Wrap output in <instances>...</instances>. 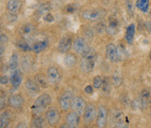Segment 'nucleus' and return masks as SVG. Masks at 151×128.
I'll return each instance as SVG.
<instances>
[{
    "instance_id": "40",
    "label": "nucleus",
    "mask_w": 151,
    "mask_h": 128,
    "mask_svg": "<svg viewBox=\"0 0 151 128\" xmlns=\"http://www.w3.org/2000/svg\"><path fill=\"white\" fill-rule=\"evenodd\" d=\"M4 107H5V101L3 99V97H2V98H1V109L3 110Z\"/></svg>"
},
{
    "instance_id": "16",
    "label": "nucleus",
    "mask_w": 151,
    "mask_h": 128,
    "mask_svg": "<svg viewBox=\"0 0 151 128\" xmlns=\"http://www.w3.org/2000/svg\"><path fill=\"white\" fill-rule=\"evenodd\" d=\"M112 120L116 127H126V124L124 123V116L123 113L120 110H116L114 112L112 116Z\"/></svg>"
},
{
    "instance_id": "12",
    "label": "nucleus",
    "mask_w": 151,
    "mask_h": 128,
    "mask_svg": "<svg viewBox=\"0 0 151 128\" xmlns=\"http://www.w3.org/2000/svg\"><path fill=\"white\" fill-rule=\"evenodd\" d=\"M72 47V38L70 36H64L59 43L58 50L60 53H66Z\"/></svg>"
},
{
    "instance_id": "32",
    "label": "nucleus",
    "mask_w": 151,
    "mask_h": 128,
    "mask_svg": "<svg viewBox=\"0 0 151 128\" xmlns=\"http://www.w3.org/2000/svg\"><path fill=\"white\" fill-rule=\"evenodd\" d=\"M21 65L23 70H24V71H29V70L31 69V67H32V62H31V60L29 59V58H27V57L22 58Z\"/></svg>"
},
{
    "instance_id": "14",
    "label": "nucleus",
    "mask_w": 151,
    "mask_h": 128,
    "mask_svg": "<svg viewBox=\"0 0 151 128\" xmlns=\"http://www.w3.org/2000/svg\"><path fill=\"white\" fill-rule=\"evenodd\" d=\"M19 33L24 39H31L35 33V27L32 24H25L20 28Z\"/></svg>"
},
{
    "instance_id": "42",
    "label": "nucleus",
    "mask_w": 151,
    "mask_h": 128,
    "mask_svg": "<svg viewBox=\"0 0 151 128\" xmlns=\"http://www.w3.org/2000/svg\"><path fill=\"white\" fill-rule=\"evenodd\" d=\"M150 60H151V51H150Z\"/></svg>"
},
{
    "instance_id": "20",
    "label": "nucleus",
    "mask_w": 151,
    "mask_h": 128,
    "mask_svg": "<svg viewBox=\"0 0 151 128\" xmlns=\"http://www.w3.org/2000/svg\"><path fill=\"white\" fill-rule=\"evenodd\" d=\"M10 106L15 109H19L24 105V99L20 95H14L9 100Z\"/></svg>"
},
{
    "instance_id": "17",
    "label": "nucleus",
    "mask_w": 151,
    "mask_h": 128,
    "mask_svg": "<svg viewBox=\"0 0 151 128\" xmlns=\"http://www.w3.org/2000/svg\"><path fill=\"white\" fill-rule=\"evenodd\" d=\"M107 31L111 36H114L118 33V31H119V21L117 19H115L114 17L109 18L108 25L107 26Z\"/></svg>"
},
{
    "instance_id": "33",
    "label": "nucleus",
    "mask_w": 151,
    "mask_h": 128,
    "mask_svg": "<svg viewBox=\"0 0 151 128\" xmlns=\"http://www.w3.org/2000/svg\"><path fill=\"white\" fill-rule=\"evenodd\" d=\"M102 83H103V79L101 76H96L93 79V86L95 89H99L102 86Z\"/></svg>"
},
{
    "instance_id": "15",
    "label": "nucleus",
    "mask_w": 151,
    "mask_h": 128,
    "mask_svg": "<svg viewBox=\"0 0 151 128\" xmlns=\"http://www.w3.org/2000/svg\"><path fill=\"white\" fill-rule=\"evenodd\" d=\"M86 108V103L85 100L81 98V97H75L73 100V104H72V109L78 112L79 114H81L83 112V111Z\"/></svg>"
},
{
    "instance_id": "21",
    "label": "nucleus",
    "mask_w": 151,
    "mask_h": 128,
    "mask_svg": "<svg viewBox=\"0 0 151 128\" xmlns=\"http://www.w3.org/2000/svg\"><path fill=\"white\" fill-rule=\"evenodd\" d=\"M11 121V112H4L1 114L0 118V127L1 128L7 127Z\"/></svg>"
},
{
    "instance_id": "22",
    "label": "nucleus",
    "mask_w": 151,
    "mask_h": 128,
    "mask_svg": "<svg viewBox=\"0 0 151 128\" xmlns=\"http://www.w3.org/2000/svg\"><path fill=\"white\" fill-rule=\"evenodd\" d=\"M48 45V42L46 40H42V41H39V42L35 43L32 46V51L36 53H40L42 51H44Z\"/></svg>"
},
{
    "instance_id": "8",
    "label": "nucleus",
    "mask_w": 151,
    "mask_h": 128,
    "mask_svg": "<svg viewBox=\"0 0 151 128\" xmlns=\"http://www.w3.org/2000/svg\"><path fill=\"white\" fill-rule=\"evenodd\" d=\"M97 112H98L96 111L94 106L91 104L87 105L84 110V123L86 125L91 124L94 120V119L97 117Z\"/></svg>"
},
{
    "instance_id": "28",
    "label": "nucleus",
    "mask_w": 151,
    "mask_h": 128,
    "mask_svg": "<svg viewBox=\"0 0 151 128\" xmlns=\"http://www.w3.org/2000/svg\"><path fill=\"white\" fill-rule=\"evenodd\" d=\"M16 45L18 48H19L23 51H30L32 50V47H31L24 39H19L16 42Z\"/></svg>"
},
{
    "instance_id": "19",
    "label": "nucleus",
    "mask_w": 151,
    "mask_h": 128,
    "mask_svg": "<svg viewBox=\"0 0 151 128\" xmlns=\"http://www.w3.org/2000/svg\"><path fill=\"white\" fill-rule=\"evenodd\" d=\"M22 73L19 70H15L13 71V72L12 73L11 75V78H10V81H11V84L13 86V88H18L20 84L22 83Z\"/></svg>"
},
{
    "instance_id": "36",
    "label": "nucleus",
    "mask_w": 151,
    "mask_h": 128,
    "mask_svg": "<svg viewBox=\"0 0 151 128\" xmlns=\"http://www.w3.org/2000/svg\"><path fill=\"white\" fill-rule=\"evenodd\" d=\"M142 98H145V99H149L150 97V93L148 90H143L142 92Z\"/></svg>"
},
{
    "instance_id": "29",
    "label": "nucleus",
    "mask_w": 151,
    "mask_h": 128,
    "mask_svg": "<svg viewBox=\"0 0 151 128\" xmlns=\"http://www.w3.org/2000/svg\"><path fill=\"white\" fill-rule=\"evenodd\" d=\"M35 80L38 83V85H40V86H41V87H43V88H46L48 86V82L49 81H47L48 80L47 77L45 78V76H44L42 74L37 75L36 78H35Z\"/></svg>"
},
{
    "instance_id": "1",
    "label": "nucleus",
    "mask_w": 151,
    "mask_h": 128,
    "mask_svg": "<svg viewBox=\"0 0 151 128\" xmlns=\"http://www.w3.org/2000/svg\"><path fill=\"white\" fill-rule=\"evenodd\" d=\"M95 59L96 52L93 48L89 47V49L82 55V60L81 62V70L86 73L92 72L95 65Z\"/></svg>"
},
{
    "instance_id": "34",
    "label": "nucleus",
    "mask_w": 151,
    "mask_h": 128,
    "mask_svg": "<svg viewBox=\"0 0 151 128\" xmlns=\"http://www.w3.org/2000/svg\"><path fill=\"white\" fill-rule=\"evenodd\" d=\"M102 90L104 92L108 93L110 92V81H109V79L108 78H105L103 79V83H102Z\"/></svg>"
},
{
    "instance_id": "18",
    "label": "nucleus",
    "mask_w": 151,
    "mask_h": 128,
    "mask_svg": "<svg viewBox=\"0 0 151 128\" xmlns=\"http://www.w3.org/2000/svg\"><path fill=\"white\" fill-rule=\"evenodd\" d=\"M25 88L27 90V92L32 95V96H35L40 92V85H38V83L36 81H33L32 79H27L25 82Z\"/></svg>"
},
{
    "instance_id": "39",
    "label": "nucleus",
    "mask_w": 151,
    "mask_h": 128,
    "mask_svg": "<svg viewBox=\"0 0 151 128\" xmlns=\"http://www.w3.org/2000/svg\"><path fill=\"white\" fill-rule=\"evenodd\" d=\"M145 26H146L147 30L151 32V22H146L145 23Z\"/></svg>"
},
{
    "instance_id": "30",
    "label": "nucleus",
    "mask_w": 151,
    "mask_h": 128,
    "mask_svg": "<svg viewBox=\"0 0 151 128\" xmlns=\"http://www.w3.org/2000/svg\"><path fill=\"white\" fill-rule=\"evenodd\" d=\"M51 7H50V4H41L39 8H38V11L36 12L37 15L39 16H41V15H45L46 13H48V11H50Z\"/></svg>"
},
{
    "instance_id": "4",
    "label": "nucleus",
    "mask_w": 151,
    "mask_h": 128,
    "mask_svg": "<svg viewBox=\"0 0 151 128\" xmlns=\"http://www.w3.org/2000/svg\"><path fill=\"white\" fill-rule=\"evenodd\" d=\"M89 49V46L86 43V39L82 37H77L73 41V50L81 56Z\"/></svg>"
},
{
    "instance_id": "41",
    "label": "nucleus",
    "mask_w": 151,
    "mask_h": 128,
    "mask_svg": "<svg viewBox=\"0 0 151 128\" xmlns=\"http://www.w3.org/2000/svg\"><path fill=\"white\" fill-rule=\"evenodd\" d=\"M149 104H150V107H151V97H150V98H149Z\"/></svg>"
},
{
    "instance_id": "6",
    "label": "nucleus",
    "mask_w": 151,
    "mask_h": 128,
    "mask_svg": "<svg viewBox=\"0 0 151 128\" xmlns=\"http://www.w3.org/2000/svg\"><path fill=\"white\" fill-rule=\"evenodd\" d=\"M106 55L111 62H118L120 60V53L117 47L114 44H108L106 46Z\"/></svg>"
},
{
    "instance_id": "13",
    "label": "nucleus",
    "mask_w": 151,
    "mask_h": 128,
    "mask_svg": "<svg viewBox=\"0 0 151 128\" xmlns=\"http://www.w3.org/2000/svg\"><path fill=\"white\" fill-rule=\"evenodd\" d=\"M80 120H81V114H79L74 111L68 113L66 116V123L69 126V127H77L80 124Z\"/></svg>"
},
{
    "instance_id": "9",
    "label": "nucleus",
    "mask_w": 151,
    "mask_h": 128,
    "mask_svg": "<svg viewBox=\"0 0 151 128\" xmlns=\"http://www.w3.org/2000/svg\"><path fill=\"white\" fill-rule=\"evenodd\" d=\"M46 77H47V79H48L49 83H51L52 85L58 84L61 79V75H60L59 70L56 67H50L47 70Z\"/></svg>"
},
{
    "instance_id": "35",
    "label": "nucleus",
    "mask_w": 151,
    "mask_h": 128,
    "mask_svg": "<svg viewBox=\"0 0 151 128\" xmlns=\"http://www.w3.org/2000/svg\"><path fill=\"white\" fill-rule=\"evenodd\" d=\"M44 19H45V21L48 22V23H52V22H53L54 20V17L51 14V13H46L45 16H44Z\"/></svg>"
},
{
    "instance_id": "26",
    "label": "nucleus",
    "mask_w": 151,
    "mask_h": 128,
    "mask_svg": "<svg viewBox=\"0 0 151 128\" xmlns=\"http://www.w3.org/2000/svg\"><path fill=\"white\" fill-rule=\"evenodd\" d=\"M149 5H150V0H137L136 2V7L143 12L148 11Z\"/></svg>"
},
{
    "instance_id": "38",
    "label": "nucleus",
    "mask_w": 151,
    "mask_h": 128,
    "mask_svg": "<svg viewBox=\"0 0 151 128\" xmlns=\"http://www.w3.org/2000/svg\"><path fill=\"white\" fill-rule=\"evenodd\" d=\"M93 87H92L91 85H87V86H86V88H85V92H86V94H91V93H93Z\"/></svg>"
},
{
    "instance_id": "10",
    "label": "nucleus",
    "mask_w": 151,
    "mask_h": 128,
    "mask_svg": "<svg viewBox=\"0 0 151 128\" xmlns=\"http://www.w3.org/2000/svg\"><path fill=\"white\" fill-rule=\"evenodd\" d=\"M108 120V112L103 106H100L97 112V126L98 127H104Z\"/></svg>"
},
{
    "instance_id": "3",
    "label": "nucleus",
    "mask_w": 151,
    "mask_h": 128,
    "mask_svg": "<svg viewBox=\"0 0 151 128\" xmlns=\"http://www.w3.org/2000/svg\"><path fill=\"white\" fill-rule=\"evenodd\" d=\"M73 100V93L72 91H65L60 98V105L63 111H67L72 107Z\"/></svg>"
},
{
    "instance_id": "27",
    "label": "nucleus",
    "mask_w": 151,
    "mask_h": 128,
    "mask_svg": "<svg viewBox=\"0 0 151 128\" xmlns=\"http://www.w3.org/2000/svg\"><path fill=\"white\" fill-rule=\"evenodd\" d=\"M64 62H65V64L67 67L71 68V67L75 65L76 62H77V59H76V57L73 54H68V55H66L65 57Z\"/></svg>"
},
{
    "instance_id": "23",
    "label": "nucleus",
    "mask_w": 151,
    "mask_h": 128,
    "mask_svg": "<svg viewBox=\"0 0 151 128\" xmlns=\"http://www.w3.org/2000/svg\"><path fill=\"white\" fill-rule=\"evenodd\" d=\"M19 65V57H18V54L17 52H13V54L12 55L11 59H10V61H9V69L11 71H15L17 70V67Z\"/></svg>"
},
{
    "instance_id": "31",
    "label": "nucleus",
    "mask_w": 151,
    "mask_h": 128,
    "mask_svg": "<svg viewBox=\"0 0 151 128\" xmlns=\"http://www.w3.org/2000/svg\"><path fill=\"white\" fill-rule=\"evenodd\" d=\"M32 127H45V119L42 117H37L32 120Z\"/></svg>"
},
{
    "instance_id": "2",
    "label": "nucleus",
    "mask_w": 151,
    "mask_h": 128,
    "mask_svg": "<svg viewBox=\"0 0 151 128\" xmlns=\"http://www.w3.org/2000/svg\"><path fill=\"white\" fill-rule=\"evenodd\" d=\"M50 104H51V97L49 94L45 93V94H42L41 96H40L35 100L33 106L32 107V111L33 114L39 116L42 112H44V111L46 110V108L49 107Z\"/></svg>"
},
{
    "instance_id": "7",
    "label": "nucleus",
    "mask_w": 151,
    "mask_h": 128,
    "mask_svg": "<svg viewBox=\"0 0 151 128\" xmlns=\"http://www.w3.org/2000/svg\"><path fill=\"white\" fill-rule=\"evenodd\" d=\"M60 119V116L58 110L54 107L49 108L48 111L46 112V120L48 124L51 127H53L59 123Z\"/></svg>"
},
{
    "instance_id": "37",
    "label": "nucleus",
    "mask_w": 151,
    "mask_h": 128,
    "mask_svg": "<svg viewBox=\"0 0 151 128\" xmlns=\"http://www.w3.org/2000/svg\"><path fill=\"white\" fill-rule=\"evenodd\" d=\"M0 82H1L2 85H6L8 83V78L6 76H4V75L2 76L1 79H0Z\"/></svg>"
},
{
    "instance_id": "11",
    "label": "nucleus",
    "mask_w": 151,
    "mask_h": 128,
    "mask_svg": "<svg viewBox=\"0 0 151 128\" xmlns=\"http://www.w3.org/2000/svg\"><path fill=\"white\" fill-rule=\"evenodd\" d=\"M21 0H9L6 4V9L11 15L18 14L21 9Z\"/></svg>"
},
{
    "instance_id": "24",
    "label": "nucleus",
    "mask_w": 151,
    "mask_h": 128,
    "mask_svg": "<svg viewBox=\"0 0 151 128\" xmlns=\"http://www.w3.org/2000/svg\"><path fill=\"white\" fill-rule=\"evenodd\" d=\"M134 32H135V25L134 24H132L129 25V27L127 28V31H126V39L129 44H132L133 42V39L134 37Z\"/></svg>"
},
{
    "instance_id": "5",
    "label": "nucleus",
    "mask_w": 151,
    "mask_h": 128,
    "mask_svg": "<svg viewBox=\"0 0 151 128\" xmlns=\"http://www.w3.org/2000/svg\"><path fill=\"white\" fill-rule=\"evenodd\" d=\"M105 16V11L103 10H90L82 13V17L90 21H96L101 19Z\"/></svg>"
},
{
    "instance_id": "25",
    "label": "nucleus",
    "mask_w": 151,
    "mask_h": 128,
    "mask_svg": "<svg viewBox=\"0 0 151 128\" xmlns=\"http://www.w3.org/2000/svg\"><path fill=\"white\" fill-rule=\"evenodd\" d=\"M123 82V78L121 72H115L113 74V78H112V84L114 85L115 87H119L120 85L122 84Z\"/></svg>"
}]
</instances>
